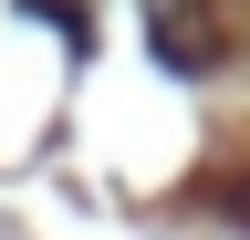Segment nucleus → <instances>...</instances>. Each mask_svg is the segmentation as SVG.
I'll return each instance as SVG.
<instances>
[{"label":"nucleus","instance_id":"f257e3e1","mask_svg":"<svg viewBox=\"0 0 250 240\" xmlns=\"http://www.w3.org/2000/svg\"><path fill=\"white\" fill-rule=\"evenodd\" d=\"M156 52L198 73V63H208V32H198V21H188V32H177V11H167V0H156Z\"/></svg>","mask_w":250,"mask_h":240}]
</instances>
